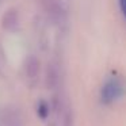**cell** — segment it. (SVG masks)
I'll return each instance as SVG.
<instances>
[{
  "mask_svg": "<svg viewBox=\"0 0 126 126\" xmlns=\"http://www.w3.org/2000/svg\"><path fill=\"white\" fill-rule=\"evenodd\" d=\"M1 27L6 31H15L19 27V14L15 8H8L1 18Z\"/></svg>",
  "mask_w": 126,
  "mask_h": 126,
  "instance_id": "obj_2",
  "label": "cell"
},
{
  "mask_svg": "<svg viewBox=\"0 0 126 126\" xmlns=\"http://www.w3.org/2000/svg\"><path fill=\"white\" fill-rule=\"evenodd\" d=\"M37 112H38V117L41 119H46L47 115H49V106H47L46 102L41 100L38 103V107H37Z\"/></svg>",
  "mask_w": 126,
  "mask_h": 126,
  "instance_id": "obj_6",
  "label": "cell"
},
{
  "mask_svg": "<svg viewBox=\"0 0 126 126\" xmlns=\"http://www.w3.org/2000/svg\"><path fill=\"white\" fill-rule=\"evenodd\" d=\"M119 3H121V10H122L123 15L126 16V0H121Z\"/></svg>",
  "mask_w": 126,
  "mask_h": 126,
  "instance_id": "obj_8",
  "label": "cell"
},
{
  "mask_svg": "<svg viewBox=\"0 0 126 126\" xmlns=\"http://www.w3.org/2000/svg\"><path fill=\"white\" fill-rule=\"evenodd\" d=\"M60 81V75H58V69L54 64H49L46 69V87L49 90H54L58 85Z\"/></svg>",
  "mask_w": 126,
  "mask_h": 126,
  "instance_id": "obj_5",
  "label": "cell"
},
{
  "mask_svg": "<svg viewBox=\"0 0 126 126\" xmlns=\"http://www.w3.org/2000/svg\"><path fill=\"white\" fill-rule=\"evenodd\" d=\"M123 95V87L118 80L111 79L109 81L104 83L103 88H102V94L100 98L102 102L106 104H110L112 102H115L117 99H119L121 96Z\"/></svg>",
  "mask_w": 126,
  "mask_h": 126,
  "instance_id": "obj_1",
  "label": "cell"
},
{
  "mask_svg": "<svg viewBox=\"0 0 126 126\" xmlns=\"http://www.w3.org/2000/svg\"><path fill=\"white\" fill-rule=\"evenodd\" d=\"M25 71L26 76L29 79H37L41 72V61L35 56H29L25 63Z\"/></svg>",
  "mask_w": 126,
  "mask_h": 126,
  "instance_id": "obj_3",
  "label": "cell"
},
{
  "mask_svg": "<svg viewBox=\"0 0 126 126\" xmlns=\"http://www.w3.org/2000/svg\"><path fill=\"white\" fill-rule=\"evenodd\" d=\"M0 119H1L4 126H22V121H20L19 114L11 109L4 110L0 115Z\"/></svg>",
  "mask_w": 126,
  "mask_h": 126,
  "instance_id": "obj_4",
  "label": "cell"
},
{
  "mask_svg": "<svg viewBox=\"0 0 126 126\" xmlns=\"http://www.w3.org/2000/svg\"><path fill=\"white\" fill-rule=\"evenodd\" d=\"M63 126H73V114H72V110H71V109L65 110V114H64V121H63Z\"/></svg>",
  "mask_w": 126,
  "mask_h": 126,
  "instance_id": "obj_7",
  "label": "cell"
}]
</instances>
